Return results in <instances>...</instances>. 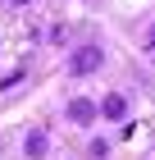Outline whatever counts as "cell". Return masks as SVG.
<instances>
[{
	"instance_id": "obj_1",
	"label": "cell",
	"mask_w": 155,
	"mask_h": 160,
	"mask_svg": "<svg viewBox=\"0 0 155 160\" xmlns=\"http://www.w3.org/2000/svg\"><path fill=\"white\" fill-rule=\"evenodd\" d=\"M91 69H100V46H78L69 55V73L82 78V73H91Z\"/></svg>"
},
{
	"instance_id": "obj_2",
	"label": "cell",
	"mask_w": 155,
	"mask_h": 160,
	"mask_svg": "<svg viewBox=\"0 0 155 160\" xmlns=\"http://www.w3.org/2000/svg\"><path fill=\"white\" fill-rule=\"evenodd\" d=\"M23 156L27 160H46V128H32L23 137Z\"/></svg>"
},
{
	"instance_id": "obj_3",
	"label": "cell",
	"mask_w": 155,
	"mask_h": 160,
	"mask_svg": "<svg viewBox=\"0 0 155 160\" xmlns=\"http://www.w3.org/2000/svg\"><path fill=\"white\" fill-rule=\"evenodd\" d=\"M96 110L105 114V119H123V114H128V101H123L119 92H109V96L100 101V105H96Z\"/></svg>"
},
{
	"instance_id": "obj_4",
	"label": "cell",
	"mask_w": 155,
	"mask_h": 160,
	"mask_svg": "<svg viewBox=\"0 0 155 160\" xmlns=\"http://www.w3.org/2000/svg\"><path fill=\"white\" fill-rule=\"evenodd\" d=\"M96 114H100V110H96L91 101H69V119H73V123H91Z\"/></svg>"
},
{
	"instance_id": "obj_5",
	"label": "cell",
	"mask_w": 155,
	"mask_h": 160,
	"mask_svg": "<svg viewBox=\"0 0 155 160\" xmlns=\"http://www.w3.org/2000/svg\"><path fill=\"white\" fill-rule=\"evenodd\" d=\"M14 5H27V0H14Z\"/></svg>"
}]
</instances>
